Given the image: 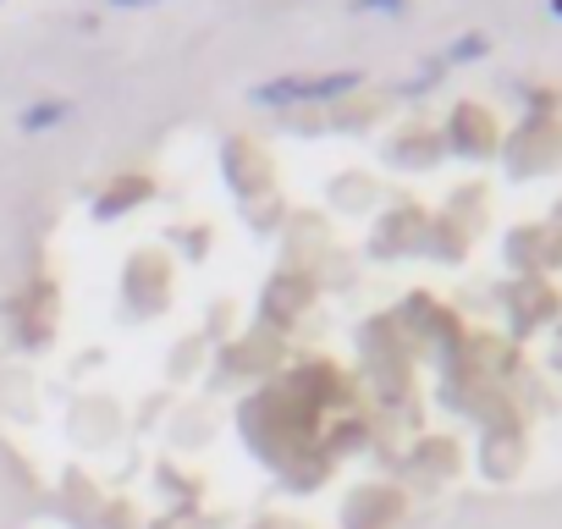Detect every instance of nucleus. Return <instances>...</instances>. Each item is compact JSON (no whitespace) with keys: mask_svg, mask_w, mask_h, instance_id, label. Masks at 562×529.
I'll list each match as a JSON object with an SVG mask.
<instances>
[{"mask_svg":"<svg viewBox=\"0 0 562 529\" xmlns=\"http://www.w3.org/2000/svg\"><path fill=\"white\" fill-rule=\"evenodd\" d=\"M408 0H353V12H403Z\"/></svg>","mask_w":562,"mask_h":529,"instance_id":"obj_4","label":"nucleus"},{"mask_svg":"<svg viewBox=\"0 0 562 529\" xmlns=\"http://www.w3.org/2000/svg\"><path fill=\"white\" fill-rule=\"evenodd\" d=\"M485 50H491V40H485V34H463V40H452V45H447V56H441L430 72H447V67H458V61H480Z\"/></svg>","mask_w":562,"mask_h":529,"instance_id":"obj_3","label":"nucleus"},{"mask_svg":"<svg viewBox=\"0 0 562 529\" xmlns=\"http://www.w3.org/2000/svg\"><path fill=\"white\" fill-rule=\"evenodd\" d=\"M111 7H122V12H138V7H160V0H111Z\"/></svg>","mask_w":562,"mask_h":529,"instance_id":"obj_5","label":"nucleus"},{"mask_svg":"<svg viewBox=\"0 0 562 529\" xmlns=\"http://www.w3.org/2000/svg\"><path fill=\"white\" fill-rule=\"evenodd\" d=\"M546 12H551V18H562V0H546Z\"/></svg>","mask_w":562,"mask_h":529,"instance_id":"obj_6","label":"nucleus"},{"mask_svg":"<svg viewBox=\"0 0 562 529\" xmlns=\"http://www.w3.org/2000/svg\"><path fill=\"white\" fill-rule=\"evenodd\" d=\"M364 78L353 67H337V72H288V78H270V83H254V105H326V100H342L353 94Z\"/></svg>","mask_w":562,"mask_h":529,"instance_id":"obj_1","label":"nucleus"},{"mask_svg":"<svg viewBox=\"0 0 562 529\" xmlns=\"http://www.w3.org/2000/svg\"><path fill=\"white\" fill-rule=\"evenodd\" d=\"M67 100H34V105H23V116H18V127L23 133H45V127H56V122H67Z\"/></svg>","mask_w":562,"mask_h":529,"instance_id":"obj_2","label":"nucleus"}]
</instances>
